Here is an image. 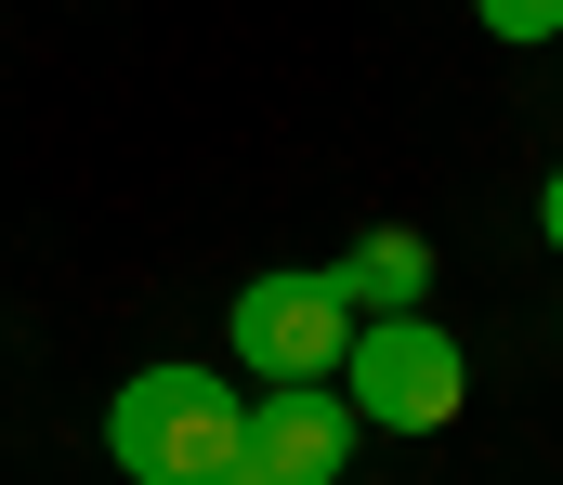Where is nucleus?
<instances>
[{
	"label": "nucleus",
	"mask_w": 563,
	"mask_h": 485,
	"mask_svg": "<svg viewBox=\"0 0 563 485\" xmlns=\"http://www.w3.org/2000/svg\"><path fill=\"white\" fill-rule=\"evenodd\" d=\"M250 473L263 485H341L354 473V394L341 381H263L250 394Z\"/></svg>",
	"instance_id": "4"
},
{
	"label": "nucleus",
	"mask_w": 563,
	"mask_h": 485,
	"mask_svg": "<svg viewBox=\"0 0 563 485\" xmlns=\"http://www.w3.org/2000/svg\"><path fill=\"white\" fill-rule=\"evenodd\" d=\"M538 223H551V250H563V170H551V184H538Z\"/></svg>",
	"instance_id": "7"
},
{
	"label": "nucleus",
	"mask_w": 563,
	"mask_h": 485,
	"mask_svg": "<svg viewBox=\"0 0 563 485\" xmlns=\"http://www.w3.org/2000/svg\"><path fill=\"white\" fill-rule=\"evenodd\" d=\"M223 341L250 354V381H341V354H354V302L328 289V276H250L236 289V316H223Z\"/></svg>",
	"instance_id": "3"
},
{
	"label": "nucleus",
	"mask_w": 563,
	"mask_h": 485,
	"mask_svg": "<svg viewBox=\"0 0 563 485\" xmlns=\"http://www.w3.org/2000/svg\"><path fill=\"white\" fill-rule=\"evenodd\" d=\"M106 460L132 485H197L223 460H250V394L223 367H197V354H157V367H132L106 394Z\"/></svg>",
	"instance_id": "1"
},
{
	"label": "nucleus",
	"mask_w": 563,
	"mask_h": 485,
	"mask_svg": "<svg viewBox=\"0 0 563 485\" xmlns=\"http://www.w3.org/2000/svg\"><path fill=\"white\" fill-rule=\"evenodd\" d=\"M328 289H341L354 316H420V302H432V236H407V223L354 236V250L328 263Z\"/></svg>",
	"instance_id": "5"
},
{
	"label": "nucleus",
	"mask_w": 563,
	"mask_h": 485,
	"mask_svg": "<svg viewBox=\"0 0 563 485\" xmlns=\"http://www.w3.org/2000/svg\"><path fill=\"white\" fill-rule=\"evenodd\" d=\"M485 40H563V0H472Z\"/></svg>",
	"instance_id": "6"
},
{
	"label": "nucleus",
	"mask_w": 563,
	"mask_h": 485,
	"mask_svg": "<svg viewBox=\"0 0 563 485\" xmlns=\"http://www.w3.org/2000/svg\"><path fill=\"white\" fill-rule=\"evenodd\" d=\"M197 485H263V473H250V460H223V473H197Z\"/></svg>",
	"instance_id": "8"
},
{
	"label": "nucleus",
	"mask_w": 563,
	"mask_h": 485,
	"mask_svg": "<svg viewBox=\"0 0 563 485\" xmlns=\"http://www.w3.org/2000/svg\"><path fill=\"white\" fill-rule=\"evenodd\" d=\"M341 394H354V420H380V433H445V420L472 407V354H459L445 316H367L354 354H341Z\"/></svg>",
	"instance_id": "2"
}]
</instances>
